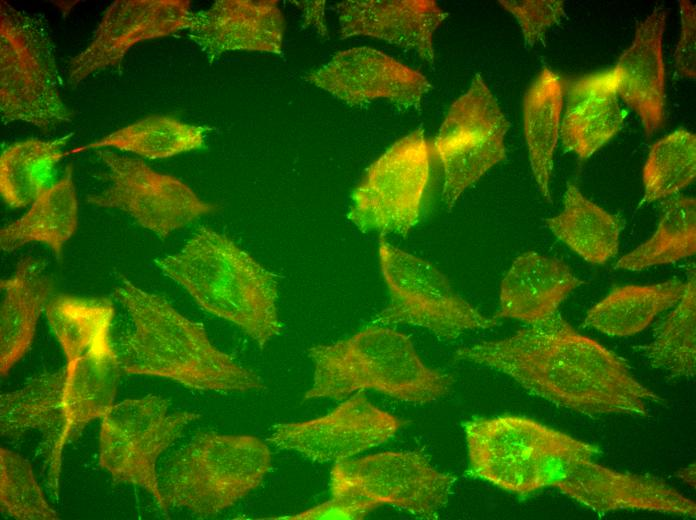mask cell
Returning a JSON list of instances; mask_svg holds the SVG:
<instances>
[{"label":"cell","instance_id":"cell-39","mask_svg":"<svg viewBox=\"0 0 696 520\" xmlns=\"http://www.w3.org/2000/svg\"><path fill=\"white\" fill-rule=\"evenodd\" d=\"M681 32L676 47L675 67L683 77L696 76V10L687 0H680Z\"/></svg>","mask_w":696,"mask_h":520},{"label":"cell","instance_id":"cell-32","mask_svg":"<svg viewBox=\"0 0 696 520\" xmlns=\"http://www.w3.org/2000/svg\"><path fill=\"white\" fill-rule=\"evenodd\" d=\"M696 279L693 268L682 298L655 327L645 347L649 364L670 377H693L696 372Z\"/></svg>","mask_w":696,"mask_h":520},{"label":"cell","instance_id":"cell-23","mask_svg":"<svg viewBox=\"0 0 696 520\" xmlns=\"http://www.w3.org/2000/svg\"><path fill=\"white\" fill-rule=\"evenodd\" d=\"M582 284L561 260L527 251L513 261L501 281L496 316L528 325L539 323L554 315Z\"/></svg>","mask_w":696,"mask_h":520},{"label":"cell","instance_id":"cell-33","mask_svg":"<svg viewBox=\"0 0 696 520\" xmlns=\"http://www.w3.org/2000/svg\"><path fill=\"white\" fill-rule=\"evenodd\" d=\"M696 252V201L686 196L665 201L653 235L616 263L618 269L639 271L669 264Z\"/></svg>","mask_w":696,"mask_h":520},{"label":"cell","instance_id":"cell-35","mask_svg":"<svg viewBox=\"0 0 696 520\" xmlns=\"http://www.w3.org/2000/svg\"><path fill=\"white\" fill-rule=\"evenodd\" d=\"M696 176V136L677 129L653 144L643 168L645 202L672 196Z\"/></svg>","mask_w":696,"mask_h":520},{"label":"cell","instance_id":"cell-37","mask_svg":"<svg viewBox=\"0 0 696 520\" xmlns=\"http://www.w3.org/2000/svg\"><path fill=\"white\" fill-rule=\"evenodd\" d=\"M499 3L517 19L528 46L541 41L564 15L561 0H500Z\"/></svg>","mask_w":696,"mask_h":520},{"label":"cell","instance_id":"cell-4","mask_svg":"<svg viewBox=\"0 0 696 520\" xmlns=\"http://www.w3.org/2000/svg\"><path fill=\"white\" fill-rule=\"evenodd\" d=\"M314 366L306 399L342 400L354 393L375 390L413 403H429L446 396L453 384L449 374L430 368L420 359L406 335L384 325L308 350Z\"/></svg>","mask_w":696,"mask_h":520},{"label":"cell","instance_id":"cell-9","mask_svg":"<svg viewBox=\"0 0 696 520\" xmlns=\"http://www.w3.org/2000/svg\"><path fill=\"white\" fill-rule=\"evenodd\" d=\"M199 417L188 411L171 412L169 402L156 395L114 403L101 418L99 465L115 482L148 491L162 510L157 460Z\"/></svg>","mask_w":696,"mask_h":520},{"label":"cell","instance_id":"cell-29","mask_svg":"<svg viewBox=\"0 0 696 520\" xmlns=\"http://www.w3.org/2000/svg\"><path fill=\"white\" fill-rule=\"evenodd\" d=\"M546 224L587 262L604 264L618 253L620 220L587 199L574 184H567L564 209L547 218Z\"/></svg>","mask_w":696,"mask_h":520},{"label":"cell","instance_id":"cell-22","mask_svg":"<svg viewBox=\"0 0 696 520\" xmlns=\"http://www.w3.org/2000/svg\"><path fill=\"white\" fill-rule=\"evenodd\" d=\"M565 112L560 124L564 148L586 159L621 129L625 113L619 104L612 68L564 82Z\"/></svg>","mask_w":696,"mask_h":520},{"label":"cell","instance_id":"cell-18","mask_svg":"<svg viewBox=\"0 0 696 520\" xmlns=\"http://www.w3.org/2000/svg\"><path fill=\"white\" fill-rule=\"evenodd\" d=\"M188 31L212 62L231 51L281 54L285 20L275 0H218L192 12Z\"/></svg>","mask_w":696,"mask_h":520},{"label":"cell","instance_id":"cell-5","mask_svg":"<svg viewBox=\"0 0 696 520\" xmlns=\"http://www.w3.org/2000/svg\"><path fill=\"white\" fill-rule=\"evenodd\" d=\"M464 432L472 472L522 495L551 486L568 463L598 453L590 443L516 415L473 419Z\"/></svg>","mask_w":696,"mask_h":520},{"label":"cell","instance_id":"cell-1","mask_svg":"<svg viewBox=\"0 0 696 520\" xmlns=\"http://www.w3.org/2000/svg\"><path fill=\"white\" fill-rule=\"evenodd\" d=\"M457 360L501 372L530 393L585 415L646 416L659 396L628 364L557 312L508 337L459 348Z\"/></svg>","mask_w":696,"mask_h":520},{"label":"cell","instance_id":"cell-25","mask_svg":"<svg viewBox=\"0 0 696 520\" xmlns=\"http://www.w3.org/2000/svg\"><path fill=\"white\" fill-rule=\"evenodd\" d=\"M77 225V194L72 168L67 166L63 176L38 196L25 214L1 229L0 246L12 252L29 242H40L59 257Z\"/></svg>","mask_w":696,"mask_h":520},{"label":"cell","instance_id":"cell-20","mask_svg":"<svg viewBox=\"0 0 696 520\" xmlns=\"http://www.w3.org/2000/svg\"><path fill=\"white\" fill-rule=\"evenodd\" d=\"M341 38L368 36L434 62L433 34L448 16L433 0H349L336 5Z\"/></svg>","mask_w":696,"mask_h":520},{"label":"cell","instance_id":"cell-24","mask_svg":"<svg viewBox=\"0 0 696 520\" xmlns=\"http://www.w3.org/2000/svg\"><path fill=\"white\" fill-rule=\"evenodd\" d=\"M0 372L2 376L26 354L37 321L51 299L53 283L42 259L26 256L13 273L0 282Z\"/></svg>","mask_w":696,"mask_h":520},{"label":"cell","instance_id":"cell-7","mask_svg":"<svg viewBox=\"0 0 696 520\" xmlns=\"http://www.w3.org/2000/svg\"><path fill=\"white\" fill-rule=\"evenodd\" d=\"M0 111L3 123L49 129L71 120L47 20L40 13L0 5Z\"/></svg>","mask_w":696,"mask_h":520},{"label":"cell","instance_id":"cell-10","mask_svg":"<svg viewBox=\"0 0 696 520\" xmlns=\"http://www.w3.org/2000/svg\"><path fill=\"white\" fill-rule=\"evenodd\" d=\"M431 151L422 128L397 140L355 187L347 218L362 232L405 237L420 216Z\"/></svg>","mask_w":696,"mask_h":520},{"label":"cell","instance_id":"cell-34","mask_svg":"<svg viewBox=\"0 0 696 520\" xmlns=\"http://www.w3.org/2000/svg\"><path fill=\"white\" fill-rule=\"evenodd\" d=\"M45 314L69 362L110 336L115 308L106 298L60 294L51 297Z\"/></svg>","mask_w":696,"mask_h":520},{"label":"cell","instance_id":"cell-8","mask_svg":"<svg viewBox=\"0 0 696 520\" xmlns=\"http://www.w3.org/2000/svg\"><path fill=\"white\" fill-rule=\"evenodd\" d=\"M378 257L390 299L375 323L418 326L444 340L497 325L495 318L459 296L429 261L392 245L385 236L379 237Z\"/></svg>","mask_w":696,"mask_h":520},{"label":"cell","instance_id":"cell-13","mask_svg":"<svg viewBox=\"0 0 696 520\" xmlns=\"http://www.w3.org/2000/svg\"><path fill=\"white\" fill-rule=\"evenodd\" d=\"M98 155L109 170L110 185L89 195L87 202L120 209L161 238L217 208L180 179L155 171L141 159L110 150Z\"/></svg>","mask_w":696,"mask_h":520},{"label":"cell","instance_id":"cell-11","mask_svg":"<svg viewBox=\"0 0 696 520\" xmlns=\"http://www.w3.org/2000/svg\"><path fill=\"white\" fill-rule=\"evenodd\" d=\"M509 122L483 77L451 105L431 149L443 170L442 198L451 211L460 195L506 156Z\"/></svg>","mask_w":696,"mask_h":520},{"label":"cell","instance_id":"cell-30","mask_svg":"<svg viewBox=\"0 0 696 520\" xmlns=\"http://www.w3.org/2000/svg\"><path fill=\"white\" fill-rule=\"evenodd\" d=\"M71 135L53 140L30 138L7 147L0 157V193L13 208L31 205L50 185Z\"/></svg>","mask_w":696,"mask_h":520},{"label":"cell","instance_id":"cell-27","mask_svg":"<svg viewBox=\"0 0 696 520\" xmlns=\"http://www.w3.org/2000/svg\"><path fill=\"white\" fill-rule=\"evenodd\" d=\"M686 282L669 280L613 289L587 312L586 326L609 336H631L646 329L663 311L674 307Z\"/></svg>","mask_w":696,"mask_h":520},{"label":"cell","instance_id":"cell-17","mask_svg":"<svg viewBox=\"0 0 696 520\" xmlns=\"http://www.w3.org/2000/svg\"><path fill=\"white\" fill-rule=\"evenodd\" d=\"M551 487L599 513L644 510L695 517L696 504L662 480L618 472L592 459L571 461Z\"/></svg>","mask_w":696,"mask_h":520},{"label":"cell","instance_id":"cell-28","mask_svg":"<svg viewBox=\"0 0 696 520\" xmlns=\"http://www.w3.org/2000/svg\"><path fill=\"white\" fill-rule=\"evenodd\" d=\"M65 368L42 374L19 390L0 397L1 435L18 438L38 430L46 438L50 456L64 428L63 390Z\"/></svg>","mask_w":696,"mask_h":520},{"label":"cell","instance_id":"cell-2","mask_svg":"<svg viewBox=\"0 0 696 520\" xmlns=\"http://www.w3.org/2000/svg\"><path fill=\"white\" fill-rule=\"evenodd\" d=\"M114 296L132 324L118 353L126 374L160 377L205 391L263 389L253 370L211 343L202 323L181 314L162 296L125 278Z\"/></svg>","mask_w":696,"mask_h":520},{"label":"cell","instance_id":"cell-3","mask_svg":"<svg viewBox=\"0 0 696 520\" xmlns=\"http://www.w3.org/2000/svg\"><path fill=\"white\" fill-rule=\"evenodd\" d=\"M206 312L239 327L260 348L280 333L276 276L227 236L200 227L155 261Z\"/></svg>","mask_w":696,"mask_h":520},{"label":"cell","instance_id":"cell-15","mask_svg":"<svg viewBox=\"0 0 696 520\" xmlns=\"http://www.w3.org/2000/svg\"><path fill=\"white\" fill-rule=\"evenodd\" d=\"M187 0H117L104 12L91 42L68 65V77L78 84L89 75L119 67L136 44L188 29Z\"/></svg>","mask_w":696,"mask_h":520},{"label":"cell","instance_id":"cell-14","mask_svg":"<svg viewBox=\"0 0 696 520\" xmlns=\"http://www.w3.org/2000/svg\"><path fill=\"white\" fill-rule=\"evenodd\" d=\"M402 421L355 393L328 414L273 427L268 441L317 462H341L392 438Z\"/></svg>","mask_w":696,"mask_h":520},{"label":"cell","instance_id":"cell-21","mask_svg":"<svg viewBox=\"0 0 696 520\" xmlns=\"http://www.w3.org/2000/svg\"><path fill=\"white\" fill-rule=\"evenodd\" d=\"M667 11L657 7L636 29L628 49L612 68L618 97L639 116L647 136L664 122L663 33Z\"/></svg>","mask_w":696,"mask_h":520},{"label":"cell","instance_id":"cell-6","mask_svg":"<svg viewBox=\"0 0 696 520\" xmlns=\"http://www.w3.org/2000/svg\"><path fill=\"white\" fill-rule=\"evenodd\" d=\"M270 469L271 453L261 439L200 433L171 458L159 478L162 511L218 514L256 489Z\"/></svg>","mask_w":696,"mask_h":520},{"label":"cell","instance_id":"cell-38","mask_svg":"<svg viewBox=\"0 0 696 520\" xmlns=\"http://www.w3.org/2000/svg\"><path fill=\"white\" fill-rule=\"evenodd\" d=\"M380 507L378 504L364 498L351 495H336L324 503L314 506L301 513L276 517L271 519L283 520H318V519H364L371 511Z\"/></svg>","mask_w":696,"mask_h":520},{"label":"cell","instance_id":"cell-12","mask_svg":"<svg viewBox=\"0 0 696 520\" xmlns=\"http://www.w3.org/2000/svg\"><path fill=\"white\" fill-rule=\"evenodd\" d=\"M455 479L413 451H386L333 465L331 495H351L433 519L449 500Z\"/></svg>","mask_w":696,"mask_h":520},{"label":"cell","instance_id":"cell-16","mask_svg":"<svg viewBox=\"0 0 696 520\" xmlns=\"http://www.w3.org/2000/svg\"><path fill=\"white\" fill-rule=\"evenodd\" d=\"M306 79L351 106L387 99L406 109L419 108L432 88L417 70L370 47L339 51Z\"/></svg>","mask_w":696,"mask_h":520},{"label":"cell","instance_id":"cell-31","mask_svg":"<svg viewBox=\"0 0 696 520\" xmlns=\"http://www.w3.org/2000/svg\"><path fill=\"white\" fill-rule=\"evenodd\" d=\"M207 129L170 116L150 115L92 143L73 149L71 153L112 147L148 159L168 158L201 148Z\"/></svg>","mask_w":696,"mask_h":520},{"label":"cell","instance_id":"cell-26","mask_svg":"<svg viewBox=\"0 0 696 520\" xmlns=\"http://www.w3.org/2000/svg\"><path fill=\"white\" fill-rule=\"evenodd\" d=\"M564 92L561 77L543 68L523 100V128L532 173L539 192L549 203H552L549 183L560 136Z\"/></svg>","mask_w":696,"mask_h":520},{"label":"cell","instance_id":"cell-19","mask_svg":"<svg viewBox=\"0 0 696 520\" xmlns=\"http://www.w3.org/2000/svg\"><path fill=\"white\" fill-rule=\"evenodd\" d=\"M122 368L110 336L83 355L66 362L63 390L64 428L50 456L49 484L55 489L64 445L76 439L91 421L102 418L113 406Z\"/></svg>","mask_w":696,"mask_h":520},{"label":"cell","instance_id":"cell-40","mask_svg":"<svg viewBox=\"0 0 696 520\" xmlns=\"http://www.w3.org/2000/svg\"><path fill=\"white\" fill-rule=\"evenodd\" d=\"M299 3L304 11L306 24L314 26L321 36H327L324 22L325 1H302Z\"/></svg>","mask_w":696,"mask_h":520},{"label":"cell","instance_id":"cell-36","mask_svg":"<svg viewBox=\"0 0 696 520\" xmlns=\"http://www.w3.org/2000/svg\"><path fill=\"white\" fill-rule=\"evenodd\" d=\"M0 504L2 512L18 520H56L30 463L18 453L0 448Z\"/></svg>","mask_w":696,"mask_h":520}]
</instances>
